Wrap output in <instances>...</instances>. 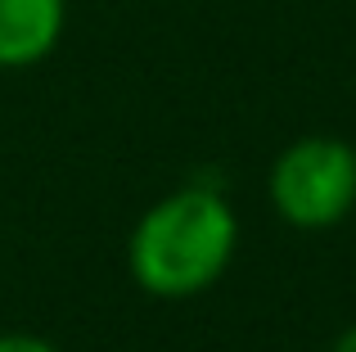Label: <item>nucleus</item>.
I'll return each instance as SVG.
<instances>
[{
  "label": "nucleus",
  "instance_id": "nucleus-1",
  "mask_svg": "<svg viewBox=\"0 0 356 352\" xmlns=\"http://www.w3.org/2000/svg\"><path fill=\"white\" fill-rule=\"evenodd\" d=\"M239 244L235 208L208 185L158 199L127 244L131 275L154 298H194L221 280Z\"/></svg>",
  "mask_w": 356,
  "mask_h": 352
},
{
  "label": "nucleus",
  "instance_id": "nucleus-2",
  "mask_svg": "<svg viewBox=\"0 0 356 352\" xmlns=\"http://www.w3.org/2000/svg\"><path fill=\"white\" fill-rule=\"evenodd\" d=\"M270 203L298 230L339 226L356 203V150L339 136H302L270 168Z\"/></svg>",
  "mask_w": 356,
  "mask_h": 352
},
{
  "label": "nucleus",
  "instance_id": "nucleus-3",
  "mask_svg": "<svg viewBox=\"0 0 356 352\" xmlns=\"http://www.w3.org/2000/svg\"><path fill=\"white\" fill-rule=\"evenodd\" d=\"M63 0H0V68H32L59 45Z\"/></svg>",
  "mask_w": 356,
  "mask_h": 352
},
{
  "label": "nucleus",
  "instance_id": "nucleus-4",
  "mask_svg": "<svg viewBox=\"0 0 356 352\" xmlns=\"http://www.w3.org/2000/svg\"><path fill=\"white\" fill-rule=\"evenodd\" d=\"M0 352H59L41 335H0Z\"/></svg>",
  "mask_w": 356,
  "mask_h": 352
},
{
  "label": "nucleus",
  "instance_id": "nucleus-5",
  "mask_svg": "<svg viewBox=\"0 0 356 352\" xmlns=\"http://www.w3.org/2000/svg\"><path fill=\"white\" fill-rule=\"evenodd\" d=\"M330 352H356V326H348V330H343V335L330 344Z\"/></svg>",
  "mask_w": 356,
  "mask_h": 352
}]
</instances>
